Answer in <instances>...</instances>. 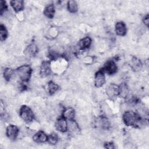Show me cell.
Here are the masks:
<instances>
[{"mask_svg": "<svg viewBox=\"0 0 149 149\" xmlns=\"http://www.w3.org/2000/svg\"><path fill=\"white\" fill-rule=\"evenodd\" d=\"M122 119L127 126H140L145 125V121L141 119L140 115L132 111H127L123 114Z\"/></svg>", "mask_w": 149, "mask_h": 149, "instance_id": "6da1fadb", "label": "cell"}, {"mask_svg": "<svg viewBox=\"0 0 149 149\" xmlns=\"http://www.w3.org/2000/svg\"><path fill=\"white\" fill-rule=\"evenodd\" d=\"M32 69L28 65H23L16 69V74L19 79L23 82L28 81L31 76Z\"/></svg>", "mask_w": 149, "mask_h": 149, "instance_id": "7a4b0ae2", "label": "cell"}, {"mask_svg": "<svg viewBox=\"0 0 149 149\" xmlns=\"http://www.w3.org/2000/svg\"><path fill=\"white\" fill-rule=\"evenodd\" d=\"M19 116L26 123L32 122L34 119V115L31 109L27 105H22L19 109Z\"/></svg>", "mask_w": 149, "mask_h": 149, "instance_id": "3957f363", "label": "cell"}, {"mask_svg": "<svg viewBox=\"0 0 149 149\" xmlns=\"http://www.w3.org/2000/svg\"><path fill=\"white\" fill-rule=\"evenodd\" d=\"M19 128L16 125H9L6 127V134L7 137L10 140H16L19 135Z\"/></svg>", "mask_w": 149, "mask_h": 149, "instance_id": "277c9868", "label": "cell"}, {"mask_svg": "<svg viewBox=\"0 0 149 149\" xmlns=\"http://www.w3.org/2000/svg\"><path fill=\"white\" fill-rule=\"evenodd\" d=\"M56 129L62 133L66 132L68 130L67 120L62 115L57 118L55 122Z\"/></svg>", "mask_w": 149, "mask_h": 149, "instance_id": "5b68a950", "label": "cell"}, {"mask_svg": "<svg viewBox=\"0 0 149 149\" xmlns=\"http://www.w3.org/2000/svg\"><path fill=\"white\" fill-rule=\"evenodd\" d=\"M102 70L108 74H113L115 73L117 70L116 64L113 61L108 60L105 63Z\"/></svg>", "mask_w": 149, "mask_h": 149, "instance_id": "8992f818", "label": "cell"}, {"mask_svg": "<svg viewBox=\"0 0 149 149\" xmlns=\"http://www.w3.org/2000/svg\"><path fill=\"white\" fill-rule=\"evenodd\" d=\"M105 83V77L103 70H99L96 72L94 77V85L96 87H102Z\"/></svg>", "mask_w": 149, "mask_h": 149, "instance_id": "52a82bcc", "label": "cell"}, {"mask_svg": "<svg viewBox=\"0 0 149 149\" xmlns=\"http://www.w3.org/2000/svg\"><path fill=\"white\" fill-rule=\"evenodd\" d=\"M106 93L111 99L116 98L119 95V86L115 84H109L106 89Z\"/></svg>", "mask_w": 149, "mask_h": 149, "instance_id": "ba28073f", "label": "cell"}, {"mask_svg": "<svg viewBox=\"0 0 149 149\" xmlns=\"http://www.w3.org/2000/svg\"><path fill=\"white\" fill-rule=\"evenodd\" d=\"M51 68L50 62L48 61H43L40 69V73L42 77H46L50 74Z\"/></svg>", "mask_w": 149, "mask_h": 149, "instance_id": "9c48e42d", "label": "cell"}, {"mask_svg": "<svg viewBox=\"0 0 149 149\" xmlns=\"http://www.w3.org/2000/svg\"><path fill=\"white\" fill-rule=\"evenodd\" d=\"M38 52V47L35 44H30L24 50V54L29 58L36 55Z\"/></svg>", "mask_w": 149, "mask_h": 149, "instance_id": "30bf717a", "label": "cell"}, {"mask_svg": "<svg viewBox=\"0 0 149 149\" xmlns=\"http://www.w3.org/2000/svg\"><path fill=\"white\" fill-rule=\"evenodd\" d=\"M48 136L43 131H38L34 133L33 136V140L37 143H42L47 141Z\"/></svg>", "mask_w": 149, "mask_h": 149, "instance_id": "8fae6325", "label": "cell"}, {"mask_svg": "<svg viewBox=\"0 0 149 149\" xmlns=\"http://www.w3.org/2000/svg\"><path fill=\"white\" fill-rule=\"evenodd\" d=\"M116 34L119 36H124L126 34L127 29L126 24L123 22H118L116 23L115 26Z\"/></svg>", "mask_w": 149, "mask_h": 149, "instance_id": "7c38bea8", "label": "cell"}, {"mask_svg": "<svg viewBox=\"0 0 149 149\" xmlns=\"http://www.w3.org/2000/svg\"><path fill=\"white\" fill-rule=\"evenodd\" d=\"M97 126L102 129H108L110 126V122L108 119L104 116H100L95 121Z\"/></svg>", "mask_w": 149, "mask_h": 149, "instance_id": "4fadbf2b", "label": "cell"}, {"mask_svg": "<svg viewBox=\"0 0 149 149\" xmlns=\"http://www.w3.org/2000/svg\"><path fill=\"white\" fill-rule=\"evenodd\" d=\"M68 130L73 134H77L80 132V127L74 120H70L68 122Z\"/></svg>", "mask_w": 149, "mask_h": 149, "instance_id": "5bb4252c", "label": "cell"}, {"mask_svg": "<svg viewBox=\"0 0 149 149\" xmlns=\"http://www.w3.org/2000/svg\"><path fill=\"white\" fill-rule=\"evenodd\" d=\"M10 4L16 12H20L24 8V2L22 0H12L10 1Z\"/></svg>", "mask_w": 149, "mask_h": 149, "instance_id": "9a60e30c", "label": "cell"}, {"mask_svg": "<svg viewBox=\"0 0 149 149\" xmlns=\"http://www.w3.org/2000/svg\"><path fill=\"white\" fill-rule=\"evenodd\" d=\"M62 116L68 120H74L75 117V111L71 107L65 108L62 112Z\"/></svg>", "mask_w": 149, "mask_h": 149, "instance_id": "2e32d148", "label": "cell"}, {"mask_svg": "<svg viewBox=\"0 0 149 149\" xmlns=\"http://www.w3.org/2000/svg\"><path fill=\"white\" fill-rule=\"evenodd\" d=\"M91 43V39L89 37H84L81 39L78 44L77 46L80 49H84L88 48Z\"/></svg>", "mask_w": 149, "mask_h": 149, "instance_id": "e0dca14e", "label": "cell"}, {"mask_svg": "<svg viewBox=\"0 0 149 149\" xmlns=\"http://www.w3.org/2000/svg\"><path fill=\"white\" fill-rule=\"evenodd\" d=\"M129 95V89L126 84L122 83L119 86V95L120 97L123 98H126L128 97Z\"/></svg>", "mask_w": 149, "mask_h": 149, "instance_id": "ac0fdd59", "label": "cell"}, {"mask_svg": "<svg viewBox=\"0 0 149 149\" xmlns=\"http://www.w3.org/2000/svg\"><path fill=\"white\" fill-rule=\"evenodd\" d=\"M55 6L52 4H50L47 6L44 10V15L49 19L53 18L55 15Z\"/></svg>", "mask_w": 149, "mask_h": 149, "instance_id": "d6986e66", "label": "cell"}, {"mask_svg": "<svg viewBox=\"0 0 149 149\" xmlns=\"http://www.w3.org/2000/svg\"><path fill=\"white\" fill-rule=\"evenodd\" d=\"M59 86L52 81H50L48 83L47 89H48V93L51 95H53L54 94H55L59 90Z\"/></svg>", "mask_w": 149, "mask_h": 149, "instance_id": "ffe728a7", "label": "cell"}, {"mask_svg": "<svg viewBox=\"0 0 149 149\" xmlns=\"http://www.w3.org/2000/svg\"><path fill=\"white\" fill-rule=\"evenodd\" d=\"M67 6L69 12L72 13H74L78 10L77 3L75 1H69L68 2Z\"/></svg>", "mask_w": 149, "mask_h": 149, "instance_id": "44dd1931", "label": "cell"}, {"mask_svg": "<svg viewBox=\"0 0 149 149\" xmlns=\"http://www.w3.org/2000/svg\"><path fill=\"white\" fill-rule=\"evenodd\" d=\"M14 74L15 72L13 70L10 68H6L4 69L3 72V77L6 81H10L11 79H12Z\"/></svg>", "mask_w": 149, "mask_h": 149, "instance_id": "7402d4cb", "label": "cell"}, {"mask_svg": "<svg viewBox=\"0 0 149 149\" xmlns=\"http://www.w3.org/2000/svg\"><path fill=\"white\" fill-rule=\"evenodd\" d=\"M58 136L56 133H52L48 136L47 142L51 145H55L58 141Z\"/></svg>", "mask_w": 149, "mask_h": 149, "instance_id": "603a6c76", "label": "cell"}, {"mask_svg": "<svg viewBox=\"0 0 149 149\" xmlns=\"http://www.w3.org/2000/svg\"><path fill=\"white\" fill-rule=\"evenodd\" d=\"M8 37V31L4 25L1 24L0 26V38L1 41H5Z\"/></svg>", "mask_w": 149, "mask_h": 149, "instance_id": "cb8c5ba5", "label": "cell"}, {"mask_svg": "<svg viewBox=\"0 0 149 149\" xmlns=\"http://www.w3.org/2000/svg\"><path fill=\"white\" fill-rule=\"evenodd\" d=\"M132 68L134 70H140L142 67V64L140 61L136 58H134L132 60Z\"/></svg>", "mask_w": 149, "mask_h": 149, "instance_id": "d4e9b609", "label": "cell"}, {"mask_svg": "<svg viewBox=\"0 0 149 149\" xmlns=\"http://www.w3.org/2000/svg\"><path fill=\"white\" fill-rule=\"evenodd\" d=\"M8 9V6L6 5V3L5 1L1 0L0 2V13L1 15H2L3 13H5V12Z\"/></svg>", "mask_w": 149, "mask_h": 149, "instance_id": "484cf974", "label": "cell"}, {"mask_svg": "<svg viewBox=\"0 0 149 149\" xmlns=\"http://www.w3.org/2000/svg\"><path fill=\"white\" fill-rule=\"evenodd\" d=\"M104 147L106 148H109V149H112V148H114V144H113V143L112 142H106L104 143Z\"/></svg>", "mask_w": 149, "mask_h": 149, "instance_id": "4316f807", "label": "cell"}, {"mask_svg": "<svg viewBox=\"0 0 149 149\" xmlns=\"http://www.w3.org/2000/svg\"><path fill=\"white\" fill-rule=\"evenodd\" d=\"M143 23H144V24L148 27V23H149V17H148V15L147 14L146 16H144V17H143Z\"/></svg>", "mask_w": 149, "mask_h": 149, "instance_id": "83f0119b", "label": "cell"}]
</instances>
